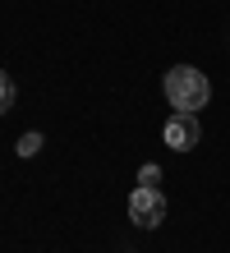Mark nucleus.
Wrapping results in <instances>:
<instances>
[{"label": "nucleus", "instance_id": "423d86ee", "mask_svg": "<svg viewBox=\"0 0 230 253\" xmlns=\"http://www.w3.org/2000/svg\"><path fill=\"white\" fill-rule=\"evenodd\" d=\"M138 184L157 189V184H161V170H157V166H143V170H138Z\"/></svg>", "mask_w": 230, "mask_h": 253}, {"label": "nucleus", "instance_id": "7ed1b4c3", "mask_svg": "<svg viewBox=\"0 0 230 253\" xmlns=\"http://www.w3.org/2000/svg\"><path fill=\"white\" fill-rule=\"evenodd\" d=\"M161 138H166V147H175V152H193L198 138H203V125H198L193 111H175L171 120H166Z\"/></svg>", "mask_w": 230, "mask_h": 253}, {"label": "nucleus", "instance_id": "f257e3e1", "mask_svg": "<svg viewBox=\"0 0 230 253\" xmlns=\"http://www.w3.org/2000/svg\"><path fill=\"white\" fill-rule=\"evenodd\" d=\"M166 101H171L175 111H203L207 106V97H212V83H207V74L203 69H193V65H175V69H166Z\"/></svg>", "mask_w": 230, "mask_h": 253}, {"label": "nucleus", "instance_id": "20e7f679", "mask_svg": "<svg viewBox=\"0 0 230 253\" xmlns=\"http://www.w3.org/2000/svg\"><path fill=\"white\" fill-rule=\"evenodd\" d=\"M14 97H19V87H14V79H9L5 69H0V115L14 106Z\"/></svg>", "mask_w": 230, "mask_h": 253}, {"label": "nucleus", "instance_id": "39448f33", "mask_svg": "<svg viewBox=\"0 0 230 253\" xmlns=\"http://www.w3.org/2000/svg\"><path fill=\"white\" fill-rule=\"evenodd\" d=\"M14 152H19V157H37V152H42V133H37V129L23 133V138L14 143Z\"/></svg>", "mask_w": 230, "mask_h": 253}, {"label": "nucleus", "instance_id": "f03ea898", "mask_svg": "<svg viewBox=\"0 0 230 253\" xmlns=\"http://www.w3.org/2000/svg\"><path fill=\"white\" fill-rule=\"evenodd\" d=\"M129 221H134V226H143V230L161 226V221H166V193L138 184V189L129 193Z\"/></svg>", "mask_w": 230, "mask_h": 253}]
</instances>
